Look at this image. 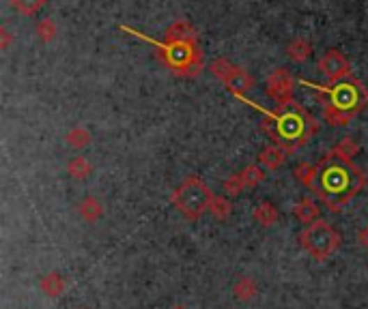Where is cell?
Wrapping results in <instances>:
<instances>
[{
    "label": "cell",
    "instance_id": "603a6c76",
    "mask_svg": "<svg viewBox=\"0 0 368 309\" xmlns=\"http://www.w3.org/2000/svg\"><path fill=\"white\" fill-rule=\"evenodd\" d=\"M67 144L71 146V148H84V146H89L91 144V132L89 129H84V127H76V129H71V132L67 134Z\"/></svg>",
    "mask_w": 368,
    "mask_h": 309
},
{
    "label": "cell",
    "instance_id": "277c9868",
    "mask_svg": "<svg viewBox=\"0 0 368 309\" xmlns=\"http://www.w3.org/2000/svg\"><path fill=\"white\" fill-rule=\"evenodd\" d=\"M162 63L181 77H196L203 71V52L192 24L175 22L168 26L164 41L155 45Z\"/></svg>",
    "mask_w": 368,
    "mask_h": 309
},
{
    "label": "cell",
    "instance_id": "4fadbf2b",
    "mask_svg": "<svg viewBox=\"0 0 368 309\" xmlns=\"http://www.w3.org/2000/svg\"><path fill=\"white\" fill-rule=\"evenodd\" d=\"M67 288L65 279L61 277V273H47L39 279V290L45 294V296H52V299H59Z\"/></svg>",
    "mask_w": 368,
    "mask_h": 309
},
{
    "label": "cell",
    "instance_id": "83f0119b",
    "mask_svg": "<svg viewBox=\"0 0 368 309\" xmlns=\"http://www.w3.org/2000/svg\"><path fill=\"white\" fill-rule=\"evenodd\" d=\"M173 309H183V307H181V305H177V307H173Z\"/></svg>",
    "mask_w": 368,
    "mask_h": 309
},
{
    "label": "cell",
    "instance_id": "ac0fdd59",
    "mask_svg": "<svg viewBox=\"0 0 368 309\" xmlns=\"http://www.w3.org/2000/svg\"><path fill=\"white\" fill-rule=\"evenodd\" d=\"M233 292H235V299H237V301H250V299H254V294L259 292V286H256V281H254L252 277H241V279L235 283Z\"/></svg>",
    "mask_w": 368,
    "mask_h": 309
},
{
    "label": "cell",
    "instance_id": "d6986e66",
    "mask_svg": "<svg viewBox=\"0 0 368 309\" xmlns=\"http://www.w3.org/2000/svg\"><path fill=\"white\" fill-rule=\"evenodd\" d=\"M330 152L338 154V157H345V159H353L355 154L360 152V144H358L351 136H347V138H342L340 142H336V144L330 148Z\"/></svg>",
    "mask_w": 368,
    "mask_h": 309
},
{
    "label": "cell",
    "instance_id": "8fae6325",
    "mask_svg": "<svg viewBox=\"0 0 368 309\" xmlns=\"http://www.w3.org/2000/svg\"><path fill=\"white\" fill-rule=\"evenodd\" d=\"M293 213H296V217L302 223L310 225L321 219V206H319L312 198H302L296 206H293Z\"/></svg>",
    "mask_w": 368,
    "mask_h": 309
},
{
    "label": "cell",
    "instance_id": "30bf717a",
    "mask_svg": "<svg viewBox=\"0 0 368 309\" xmlns=\"http://www.w3.org/2000/svg\"><path fill=\"white\" fill-rule=\"evenodd\" d=\"M286 157H289L286 148H282L278 144H267L259 154V166H263L267 172H274V170H280L286 164Z\"/></svg>",
    "mask_w": 368,
    "mask_h": 309
},
{
    "label": "cell",
    "instance_id": "5bb4252c",
    "mask_svg": "<svg viewBox=\"0 0 368 309\" xmlns=\"http://www.w3.org/2000/svg\"><path fill=\"white\" fill-rule=\"evenodd\" d=\"M312 54V43L304 37H298V39H293L289 45H286V56L293 61V63H304L308 61Z\"/></svg>",
    "mask_w": 368,
    "mask_h": 309
},
{
    "label": "cell",
    "instance_id": "8992f818",
    "mask_svg": "<svg viewBox=\"0 0 368 309\" xmlns=\"http://www.w3.org/2000/svg\"><path fill=\"white\" fill-rule=\"evenodd\" d=\"M300 243L304 251L310 253L314 260H328V258L340 247V235L334 230V225L319 219L300 232Z\"/></svg>",
    "mask_w": 368,
    "mask_h": 309
},
{
    "label": "cell",
    "instance_id": "9c48e42d",
    "mask_svg": "<svg viewBox=\"0 0 368 309\" xmlns=\"http://www.w3.org/2000/svg\"><path fill=\"white\" fill-rule=\"evenodd\" d=\"M316 69L323 77H328L330 82H338V80H345V77L353 75L351 61L342 54L340 49H328L325 54L316 61Z\"/></svg>",
    "mask_w": 368,
    "mask_h": 309
},
{
    "label": "cell",
    "instance_id": "d4e9b609",
    "mask_svg": "<svg viewBox=\"0 0 368 309\" xmlns=\"http://www.w3.org/2000/svg\"><path fill=\"white\" fill-rule=\"evenodd\" d=\"M243 189H245V185H243V180H241L239 172L233 174V176H229V178L224 180V196H229V198L239 196Z\"/></svg>",
    "mask_w": 368,
    "mask_h": 309
},
{
    "label": "cell",
    "instance_id": "f1b7e54d",
    "mask_svg": "<svg viewBox=\"0 0 368 309\" xmlns=\"http://www.w3.org/2000/svg\"><path fill=\"white\" fill-rule=\"evenodd\" d=\"M78 309H84V307H78Z\"/></svg>",
    "mask_w": 368,
    "mask_h": 309
},
{
    "label": "cell",
    "instance_id": "3957f363",
    "mask_svg": "<svg viewBox=\"0 0 368 309\" xmlns=\"http://www.w3.org/2000/svg\"><path fill=\"white\" fill-rule=\"evenodd\" d=\"M304 84L312 86L323 97V120H328V125L332 127L349 125L368 106V88L355 75H349L338 82H330V86L310 84L306 80Z\"/></svg>",
    "mask_w": 368,
    "mask_h": 309
},
{
    "label": "cell",
    "instance_id": "7402d4cb",
    "mask_svg": "<svg viewBox=\"0 0 368 309\" xmlns=\"http://www.w3.org/2000/svg\"><path fill=\"white\" fill-rule=\"evenodd\" d=\"M91 170H93V168H91L89 159L82 157V154H78V157H73V159L67 164V172H69V176L78 178V180L86 178V176L91 174Z\"/></svg>",
    "mask_w": 368,
    "mask_h": 309
},
{
    "label": "cell",
    "instance_id": "ba28073f",
    "mask_svg": "<svg viewBox=\"0 0 368 309\" xmlns=\"http://www.w3.org/2000/svg\"><path fill=\"white\" fill-rule=\"evenodd\" d=\"M265 93L276 103V108L289 106V103H293V95H296V77L291 75L289 69L278 67L267 75Z\"/></svg>",
    "mask_w": 368,
    "mask_h": 309
},
{
    "label": "cell",
    "instance_id": "44dd1931",
    "mask_svg": "<svg viewBox=\"0 0 368 309\" xmlns=\"http://www.w3.org/2000/svg\"><path fill=\"white\" fill-rule=\"evenodd\" d=\"M45 5H47V0H11V7H13L17 13L26 15V17L37 15Z\"/></svg>",
    "mask_w": 368,
    "mask_h": 309
},
{
    "label": "cell",
    "instance_id": "cb8c5ba5",
    "mask_svg": "<svg viewBox=\"0 0 368 309\" xmlns=\"http://www.w3.org/2000/svg\"><path fill=\"white\" fill-rule=\"evenodd\" d=\"M35 31H37V37L47 43V41H52L56 37V24L52 22V17H43V19L37 22Z\"/></svg>",
    "mask_w": 368,
    "mask_h": 309
},
{
    "label": "cell",
    "instance_id": "52a82bcc",
    "mask_svg": "<svg viewBox=\"0 0 368 309\" xmlns=\"http://www.w3.org/2000/svg\"><path fill=\"white\" fill-rule=\"evenodd\" d=\"M209 71L217 77L220 82H222L235 97H245L248 95L252 88H254V77L245 71V69H241V67H237V65H233L229 58H215V61H211L209 63Z\"/></svg>",
    "mask_w": 368,
    "mask_h": 309
},
{
    "label": "cell",
    "instance_id": "6da1fadb",
    "mask_svg": "<svg viewBox=\"0 0 368 309\" xmlns=\"http://www.w3.org/2000/svg\"><path fill=\"white\" fill-rule=\"evenodd\" d=\"M316 180L312 191L332 213L342 211L345 206L366 187V172L360 170L353 159L338 157L334 152H325V157L316 164Z\"/></svg>",
    "mask_w": 368,
    "mask_h": 309
},
{
    "label": "cell",
    "instance_id": "2e32d148",
    "mask_svg": "<svg viewBox=\"0 0 368 309\" xmlns=\"http://www.w3.org/2000/svg\"><path fill=\"white\" fill-rule=\"evenodd\" d=\"M239 176H241V180H243L245 189H252V187L261 185L263 180L267 178V170H265L263 166H259V164H250V166H245V168L239 172Z\"/></svg>",
    "mask_w": 368,
    "mask_h": 309
},
{
    "label": "cell",
    "instance_id": "5b68a950",
    "mask_svg": "<svg viewBox=\"0 0 368 309\" xmlns=\"http://www.w3.org/2000/svg\"><path fill=\"white\" fill-rule=\"evenodd\" d=\"M170 202L185 219L196 221L211 209L213 191L199 176H187L177 185V189L170 196Z\"/></svg>",
    "mask_w": 368,
    "mask_h": 309
},
{
    "label": "cell",
    "instance_id": "e0dca14e",
    "mask_svg": "<svg viewBox=\"0 0 368 309\" xmlns=\"http://www.w3.org/2000/svg\"><path fill=\"white\" fill-rule=\"evenodd\" d=\"M316 172H319L316 164L302 161V164H298V166H296V170H293V176H296L304 187H310V189H312L314 180H316Z\"/></svg>",
    "mask_w": 368,
    "mask_h": 309
},
{
    "label": "cell",
    "instance_id": "7c38bea8",
    "mask_svg": "<svg viewBox=\"0 0 368 309\" xmlns=\"http://www.w3.org/2000/svg\"><path fill=\"white\" fill-rule=\"evenodd\" d=\"M252 217H254V221H256L259 225H263V228H272V225L278 221L280 213H278V206H276L274 202L263 200V202H259V204L254 206Z\"/></svg>",
    "mask_w": 368,
    "mask_h": 309
},
{
    "label": "cell",
    "instance_id": "4316f807",
    "mask_svg": "<svg viewBox=\"0 0 368 309\" xmlns=\"http://www.w3.org/2000/svg\"><path fill=\"white\" fill-rule=\"evenodd\" d=\"M358 239H360V243L368 249V225L360 232V235H358Z\"/></svg>",
    "mask_w": 368,
    "mask_h": 309
},
{
    "label": "cell",
    "instance_id": "484cf974",
    "mask_svg": "<svg viewBox=\"0 0 368 309\" xmlns=\"http://www.w3.org/2000/svg\"><path fill=\"white\" fill-rule=\"evenodd\" d=\"M0 35H3V43H0V47L7 49L9 43H11V35H9V31H7V26H3V29H0Z\"/></svg>",
    "mask_w": 368,
    "mask_h": 309
},
{
    "label": "cell",
    "instance_id": "ffe728a7",
    "mask_svg": "<svg viewBox=\"0 0 368 309\" xmlns=\"http://www.w3.org/2000/svg\"><path fill=\"white\" fill-rule=\"evenodd\" d=\"M209 213L215 217V219H229L233 215V204L229 200V196H213V202H211V209Z\"/></svg>",
    "mask_w": 368,
    "mask_h": 309
},
{
    "label": "cell",
    "instance_id": "9a60e30c",
    "mask_svg": "<svg viewBox=\"0 0 368 309\" xmlns=\"http://www.w3.org/2000/svg\"><path fill=\"white\" fill-rule=\"evenodd\" d=\"M78 211H80V217L89 223H95V221H100V217L104 215V206L102 202L97 200L95 196H86L80 206H78Z\"/></svg>",
    "mask_w": 368,
    "mask_h": 309
},
{
    "label": "cell",
    "instance_id": "7a4b0ae2",
    "mask_svg": "<svg viewBox=\"0 0 368 309\" xmlns=\"http://www.w3.org/2000/svg\"><path fill=\"white\" fill-rule=\"evenodd\" d=\"M261 112H263L261 129L269 136L272 144H278L289 152L306 146L319 134V120L296 101L276 110H261Z\"/></svg>",
    "mask_w": 368,
    "mask_h": 309
}]
</instances>
